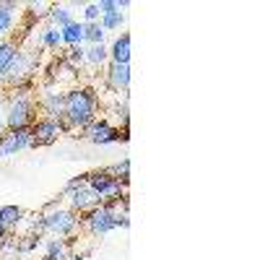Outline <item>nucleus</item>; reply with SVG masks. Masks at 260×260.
Wrapping results in <instances>:
<instances>
[{"label": "nucleus", "instance_id": "f03ea898", "mask_svg": "<svg viewBox=\"0 0 260 260\" xmlns=\"http://www.w3.org/2000/svg\"><path fill=\"white\" fill-rule=\"evenodd\" d=\"M34 120H37V86H34V81L13 86L8 99H6V104H3L6 130L31 127Z\"/></svg>", "mask_w": 260, "mask_h": 260}, {"label": "nucleus", "instance_id": "cd10ccee", "mask_svg": "<svg viewBox=\"0 0 260 260\" xmlns=\"http://www.w3.org/2000/svg\"><path fill=\"white\" fill-rule=\"evenodd\" d=\"M81 185H86V175H78V177H73L68 185L62 187V192L68 195V192H73V190H76V187H81Z\"/></svg>", "mask_w": 260, "mask_h": 260}, {"label": "nucleus", "instance_id": "9d476101", "mask_svg": "<svg viewBox=\"0 0 260 260\" xmlns=\"http://www.w3.org/2000/svg\"><path fill=\"white\" fill-rule=\"evenodd\" d=\"M31 148V133L29 127L24 130H6L3 136H0V156L8 159V156H16L21 151Z\"/></svg>", "mask_w": 260, "mask_h": 260}, {"label": "nucleus", "instance_id": "9b49d317", "mask_svg": "<svg viewBox=\"0 0 260 260\" xmlns=\"http://www.w3.org/2000/svg\"><path fill=\"white\" fill-rule=\"evenodd\" d=\"M78 68H73V65L65 60V57H57V60H52V65H50V71H47V83L50 86H57V89H62V86H76V81H78Z\"/></svg>", "mask_w": 260, "mask_h": 260}, {"label": "nucleus", "instance_id": "bb28decb", "mask_svg": "<svg viewBox=\"0 0 260 260\" xmlns=\"http://www.w3.org/2000/svg\"><path fill=\"white\" fill-rule=\"evenodd\" d=\"M102 13H99V6L96 3H89L83 6V24H94V21H99Z\"/></svg>", "mask_w": 260, "mask_h": 260}, {"label": "nucleus", "instance_id": "7c9ffc66", "mask_svg": "<svg viewBox=\"0 0 260 260\" xmlns=\"http://www.w3.org/2000/svg\"><path fill=\"white\" fill-rule=\"evenodd\" d=\"M3 104H6V99H3V91H0V115H3Z\"/></svg>", "mask_w": 260, "mask_h": 260}, {"label": "nucleus", "instance_id": "f8f14e48", "mask_svg": "<svg viewBox=\"0 0 260 260\" xmlns=\"http://www.w3.org/2000/svg\"><path fill=\"white\" fill-rule=\"evenodd\" d=\"M99 203H102V201L96 198V192H94L89 185H81V187H76L73 192H68V208L76 211L78 216H83L86 211L96 208Z\"/></svg>", "mask_w": 260, "mask_h": 260}, {"label": "nucleus", "instance_id": "423d86ee", "mask_svg": "<svg viewBox=\"0 0 260 260\" xmlns=\"http://www.w3.org/2000/svg\"><path fill=\"white\" fill-rule=\"evenodd\" d=\"M81 136L89 141V143H94V146H110V143H117V141H122V143H127V130H120V127H115L107 117H96L94 122H89L83 130H81Z\"/></svg>", "mask_w": 260, "mask_h": 260}, {"label": "nucleus", "instance_id": "2eb2a0df", "mask_svg": "<svg viewBox=\"0 0 260 260\" xmlns=\"http://www.w3.org/2000/svg\"><path fill=\"white\" fill-rule=\"evenodd\" d=\"M18 11L21 6L16 0H3L0 3V39H8V34L13 31L16 21H18Z\"/></svg>", "mask_w": 260, "mask_h": 260}, {"label": "nucleus", "instance_id": "393cba45", "mask_svg": "<svg viewBox=\"0 0 260 260\" xmlns=\"http://www.w3.org/2000/svg\"><path fill=\"white\" fill-rule=\"evenodd\" d=\"M110 172H112V175H115L122 185H127V182H130V159L125 156L122 161H117L115 167H110Z\"/></svg>", "mask_w": 260, "mask_h": 260}, {"label": "nucleus", "instance_id": "f257e3e1", "mask_svg": "<svg viewBox=\"0 0 260 260\" xmlns=\"http://www.w3.org/2000/svg\"><path fill=\"white\" fill-rule=\"evenodd\" d=\"M99 115V94L91 86H73L65 91V110L60 122L62 136L65 133H78L89 122H94Z\"/></svg>", "mask_w": 260, "mask_h": 260}, {"label": "nucleus", "instance_id": "a878e982", "mask_svg": "<svg viewBox=\"0 0 260 260\" xmlns=\"http://www.w3.org/2000/svg\"><path fill=\"white\" fill-rule=\"evenodd\" d=\"M83 55H86V50H83V45H76V47H68V50H65V60H68L71 65H73V68H81V65H83Z\"/></svg>", "mask_w": 260, "mask_h": 260}, {"label": "nucleus", "instance_id": "f3484780", "mask_svg": "<svg viewBox=\"0 0 260 260\" xmlns=\"http://www.w3.org/2000/svg\"><path fill=\"white\" fill-rule=\"evenodd\" d=\"M62 47V34L57 26H45L39 29V37H37V50H60Z\"/></svg>", "mask_w": 260, "mask_h": 260}, {"label": "nucleus", "instance_id": "1a4fd4ad", "mask_svg": "<svg viewBox=\"0 0 260 260\" xmlns=\"http://www.w3.org/2000/svg\"><path fill=\"white\" fill-rule=\"evenodd\" d=\"M29 133H31V148H45V146L57 143V138L62 136V130H60V122L57 120L37 117L34 125L29 127Z\"/></svg>", "mask_w": 260, "mask_h": 260}, {"label": "nucleus", "instance_id": "aec40b11", "mask_svg": "<svg viewBox=\"0 0 260 260\" xmlns=\"http://www.w3.org/2000/svg\"><path fill=\"white\" fill-rule=\"evenodd\" d=\"M60 34H62V45H68V47L86 45V39H83V21H73V24L62 26Z\"/></svg>", "mask_w": 260, "mask_h": 260}, {"label": "nucleus", "instance_id": "c756f323", "mask_svg": "<svg viewBox=\"0 0 260 260\" xmlns=\"http://www.w3.org/2000/svg\"><path fill=\"white\" fill-rule=\"evenodd\" d=\"M6 133V122H3V115H0V136Z\"/></svg>", "mask_w": 260, "mask_h": 260}, {"label": "nucleus", "instance_id": "5701e85b", "mask_svg": "<svg viewBox=\"0 0 260 260\" xmlns=\"http://www.w3.org/2000/svg\"><path fill=\"white\" fill-rule=\"evenodd\" d=\"M104 37H107V31L102 29L99 21H94V24H83V39H86V45H104Z\"/></svg>", "mask_w": 260, "mask_h": 260}, {"label": "nucleus", "instance_id": "c85d7f7f", "mask_svg": "<svg viewBox=\"0 0 260 260\" xmlns=\"http://www.w3.org/2000/svg\"><path fill=\"white\" fill-rule=\"evenodd\" d=\"M8 234H11V229H8V226L3 224V219H0V240H6Z\"/></svg>", "mask_w": 260, "mask_h": 260}, {"label": "nucleus", "instance_id": "20e7f679", "mask_svg": "<svg viewBox=\"0 0 260 260\" xmlns=\"http://www.w3.org/2000/svg\"><path fill=\"white\" fill-rule=\"evenodd\" d=\"M42 221H45V234H52V237H62V240H68V237L76 234L81 219L78 213L60 206V201H50L42 211Z\"/></svg>", "mask_w": 260, "mask_h": 260}, {"label": "nucleus", "instance_id": "dca6fc26", "mask_svg": "<svg viewBox=\"0 0 260 260\" xmlns=\"http://www.w3.org/2000/svg\"><path fill=\"white\" fill-rule=\"evenodd\" d=\"M110 62H117V65H130V34L122 31L115 37V42L110 47Z\"/></svg>", "mask_w": 260, "mask_h": 260}, {"label": "nucleus", "instance_id": "b1692460", "mask_svg": "<svg viewBox=\"0 0 260 260\" xmlns=\"http://www.w3.org/2000/svg\"><path fill=\"white\" fill-rule=\"evenodd\" d=\"M99 24H102V29H104V31H120V29H122V24H125V13H122V11L104 13V16L99 18Z\"/></svg>", "mask_w": 260, "mask_h": 260}, {"label": "nucleus", "instance_id": "6ab92c4d", "mask_svg": "<svg viewBox=\"0 0 260 260\" xmlns=\"http://www.w3.org/2000/svg\"><path fill=\"white\" fill-rule=\"evenodd\" d=\"M18 42L16 39H3L0 42V83H3V78H6V73H8V65H11V60L16 57V52H18Z\"/></svg>", "mask_w": 260, "mask_h": 260}, {"label": "nucleus", "instance_id": "4468645a", "mask_svg": "<svg viewBox=\"0 0 260 260\" xmlns=\"http://www.w3.org/2000/svg\"><path fill=\"white\" fill-rule=\"evenodd\" d=\"M73 240H76V237H68V240H62V237H52V240L42 242V247H45L42 260H71Z\"/></svg>", "mask_w": 260, "mask_h": 260}, {"label": "nucleus", "instance_id": "412c9836", "mask_svg": "<svg viewBox=\"0 0 260 260\" xmlns=\"http://www.w3.org/2000/svg\"><path fill=\"white\" fill-rule=\"evenodd\" d=\"M50 21H52V26L62 29V26L73 24V21H76V16H73L71 6H50Z\"/></svg>", "mask_w": 260, "mask_h": 260}, {"label": "nucleus", "instance_id": "6e6552de", "mask_svg": "<svg viewBox=\"0 0 260 260\" xmlns=\"http://www.w3.org/2000/svg\"><path fill=\"white\" fill-rule=\"evenodd\" d=\"M65 110V91L57 89V86H45L39 94H37V112L42 117H50V120H60Z\"/></svg>", "mask_w": 260, "mask_h": 260}, {"label": "nucleus", "instance_id": "0eeeda50", "mask_svg": "<svg viewBox=\"0 0 260 260\" xmlns=\"http://www.w3.org/2000/svg\"><path fill=\"white\" fill-rule=\"evenodd\" d=\"M86 185H89L96 198L104 203V201H112V198H120L122 192H127V185H122L110 169H96V172H89L86 175Z\"/></svg>", "mask_w": 260, "mask_h": 260}, {"label": "nucleus", "instance_id": "4be33fe9", "mask_svg": "<svg viewBox=\"0 0 260 260\" xmlns=\"http://www.w3.org/2000/svg\"><path fill=\"white\" fill-rule=\"evenodd\" d=\"M0 219H3V224L13 232L21 221H24V211L18 206H0Z\"/></svg>", "mask_w": 260, "mask_h": 260}, {"label": "nucleus", "instance_id": "7ed1b4c3", "mask_svg": "<svg viewBox=\"0 0 260 260\" xmlns=\"http://www.w3.org/2000/svg\"><path fill=\"white\" fill-rule=\"evenodd\" d=\"M120 211H127V192H122L120 198H112V201H104L99 203L96 208L86 211L81 216V224L83 229L89 232L91 237H104L117 229V216Z\"/></svg>", "mask_w": 260, "mask_h": 260}, {"label": "nucleus", "instance_id": "ddd939ff", "mask_svg": "<svg viewBox=\"0 0 260 260\" xmlns=\"http://www.w3.org/2000/svg\"><path fill=\"white\" fill-rule=\"evenodd\" d=\"M107 86H110V91L115 94H127L130 91V65H117V62H110L107 65Z\"/></svg>", "mask_w": 260, "mask_h": 260}, {"label": "nucleus", "instance_id": "39448f33", "mask_svg": "<svg viewBox=\"0 0 260 260\" xmlns=\"http://www.w3.org/2000/svg\"><path fill=\"white\" fill-rule=\"evenodd\" d=\"M37 68H39V50L37 47H18L16 57L8 65V73L3 78V86L13 89V86H18V83L31 81Z\"/></svg>", "mask_w": 260, "mask_h": 260}, {"label": "nucleus", "instance_id": "2f4dec72", "mask_svg": "<svg viewBox=\"0 0 260 260\" xmlns=\"http://www.w3.org/2000/svg\"><path fill=\"white\" fill-rule=\"evenodd\" d=\"M71 260H86V255H71Z\"/></svg>", "mask_w": 260, "mask_h": 260}, {"label": "nucleus", "instance_id": "a211bd4d", "mask_svg": "<svg viewBox=\"0 0 260 260\" xmlns=\"http://www.w3.org/2000/svg\"><path fill=\"white\" fill-rule=\"evenodd\" d=\"M86 55H83V65L89 68H102V65L110 62V50L107 45H83Z\"/></svg>", "mask_w": 260, "mask_h": 260}]
</instances>
